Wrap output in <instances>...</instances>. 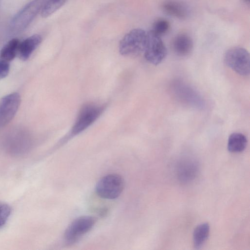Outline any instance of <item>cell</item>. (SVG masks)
<instances>
[{
  "mask_svg": "<svg viewBox=\"0 0 250 250\" xmlns=\"http://www.w3.org/2000/svg\"><path fill=\"white\" fill-rule=\"evenodd\" d=\"M42 41L40 35L35 34L20 42L18 50L20 58L22 61L27 60L40 44Z\"/></svg>",
  "mask_w": 250,
  "mask_h": 250,
  "instance_id": "cell-10",
  "label": "cell"
},
{
  "mask_svg": "<svg viewBox=\"0 0 250 250\" xmlns=\"http://www.w3.org/2000/svg\"><path fill=\"white\" fill-rule=\"evenodd\" d=\"M246 137L241 133L234 132L228 139V149L231 152H240L244 150L247 145Z\"/></svg>",
  "mask_w": 250,
  "mask_h": 250,
  "instance_id": "cell-13",
  "label": "cell"
},
{
  "mask_svg": "<svg viewBox=\"0 0 250 250\" xmlns=\"http://www.w3.org/2000/svg\"><path fill=\"white\" fill-rule=\"evenodd\" d=\"M67 0H43L41 15L46 18L60 8Z\"/></svg>",
  "mask_w": 250,
  "mask_h": 250,
  "instance_id": "cell-16",
  "label": "cell"
},
{
  "mask_svg": "<svg viewBox=\"0 0 250 250\" xmlns=\"http://www.w3.org/2000/svg\"><path fill=\"white\" fill-rule=\"evenodd\" d=\"M169 27L170 24L168 21L161 19L155 21L151 30L157 35L161 36L168 31Z\"/></svg>",
  "mask_w": 250,
  "mask_h": 250,
  "instance_id": "cell-17",
  "label": "cell"
},
{
  "mask_svg": "<svg viewBox=\"0 0 250 250\" xmlns=\"http://www.w3.org/2000/svg\"><path fill=\"white\" fill-rule=\"evenodd\" d=\"M9 68V62L0 58V79H3L8 75Z\"/></svg>",
  "mask_w": 250,
  "mask_h": 250,
  "instance_id": "cell-19",
  "label": "cell"
},
{
  "mask_svg": "<svg viewBox=\"0 0 250 250\" xmlns=\"http://www.w3.org/2000/svg\"><path fill=\"white\" fill-rule=\"evenodd\" d=\"M167 49L159 36L152 30L147 32V40L144 52L146 60L149 63L157 65L165 59Z\"/></svg>",
  "mask_w": 250,
  "mask_h": 250,
  "instance_id": "cell-6",
  "label": "cell"
},
{
  "mask_svg": "<svg viewBox=\"0 0 250 250\" xmlns=\"http://www.w3.org/2000/svg\"><path fill=\"white\" fill-rule=\"evenodd\" d=\"M176 85V92L182 100L189 104L200 105L203 103L199 96L191 87L183 83Z\"/></svg>",
  "mask_w": 250,
  "mask_h": 250,
  "instance_id": "cell-12",
  "label": "cell"
},
{
  "mask_svg": "<svg viewBox=\"0 0 250 250\" xmlns=\"http://www.w3.org/2000/svg\"><path fill=\"white\" fill-rule=\"evenodd\" d=\"M21 103L19 93L14 92L0 100V127L6 125L13 119Z\"/></svg>",
  "mask_w": 250,
  "mask_h": 250,
  "instance_id": "cell-8",
  "label": "cell"
},
{
  "mask_svg": "<svg viewBox=\"0 0 250 250\" xmlns=\"http://www.w3.org/2000/svg\"><path fill=\"white\" fill-rule=\"evenodd\" d=\"M11 213V208L8 204L0 203V228L8 220Z\"/></svg>",
  "mask_w": 250,
  "mask_h": 250,
  "instance_id": "cell-18",
  "label": "cell"
},
{
  "mask_svg": "<svg viewBox=\"0 0 250 250\" xmlns=\"http://www.w3.org/2000/svg\"><path fill=\"white\" fill-rule=\"evenodd\" d=\"M95 218L90 216H83L76 219L66 229L64 235L65 243L68 245L77 242L94 226Z\"/></svg>",
  "mask_w": 250,
  "mask_h": 250,
  "instance_id": "cell-7",
  "label": "cell"
},
{
  "mask_svg": "<svg viewBox=\"0 0 250 250\" xmlns=\"http://www.w3.org/2000/svg\"><path fill=\"white\" fill-rule=\"evenodd\" d=\"M246 3L249 4L250 0H243Z\"/></svg>",
  "mask_w": 250,
  "mask_h": 250,
  "instance_id": "cell-20",
  "label": "cell"
},
{
  "mask_svg": "<svg viewBox=\"0 0 250 250\" xmlns=\"http://www.w3.org/2000/svg\"><path fill=\"white\" fill-rule=\"evenodd\" d=\"M163 11L168 15L178 19H185L188 15L187 6L177 0H168L162 4Z\"/></svg>",
  "mask_w": 250,
  "mask_h": 250,
  "instance_id": "cell-11",
  "label": "cell"
},
{
  "mask_svg": "<svg viewBox=\"0 0 250 250\" xmlns=\"http://www.w3.org/2000/svg\"><path fill=\"white\" fill-rule=\"evenodd\" d=\"M20 42L19 40L17 38L9 41L1 49L0 58L9 62L13 60L18 54Z\"/></svg>",
  "mask_w": 250,
  "mask_h": 250,
  "instance_id": "cell-15",
  "label": "cell"
},
{
  "mask_svg": "<svg viewBox=\"0 0 250 250\" xmlns=\"http://www.w3.org/2000/svg\"><path fill=\"white\" fill-rule=\"evenodd\" d=\"M209 232V226L208 223L201 224L195 229L193 235V244L196 249L201 248L207 240Z\"/></svg>",
  "mask_w": 250,
  "mask_h": 250,
  "instance_id": "cell-14",
  "label": "cell"
},
{
  "mask_svg": "<svg viewBox=\"0 0 250 250\" xmlns=\"http://www.w3.org/2000/svg\"><path fill=\"white\" fill-rule=\"evenodd\" d=\"M147 40V32L136 28L127 33L120 41L119 52L124 56H136L144 52Z\"/></svg>",
  "mask_w": 250,
  "mask_h": 250,
  "instance_id": "cell-1",
  "label": "cell"
},
{
  "mask_svg": "<svg viewBox=\"0 0 250 250\" xmlns=\"http://www.w3.org/2000/svg\"><path fill=\"white\" fill-rule=\"evenodd\" d=\"M43 0H33L25 5L12 18L11 27L20 31L26 28L41 12Z\"/></svg>",
  "mask_w": 250,
  "mask_h": 250,
  "instance_id": "cell-4",
  "label": "cell"
},
{
  "mask_svg": "<svg viewBox=\"0 0 250 250\" xmlns=\"http://www.w3.org/2000/svg\"><path fill=\"white\" fill-rule=\"evenodd\" d=\"M172 47L176 55L182 57H187L193 50V42L188 35L180 34L174 38Z\"/></svg>",
  "mask_w": 250,
  "mask_h": 250,
  "instance_id": "cell-9",
  "label": "cell"
},
{
  "mask_svg": "<svg viewBox=\"0 0 250 250\" xmlns=\"http://www.w3.org/2000/svg\"><path fill=\"white\" fill-rule=\"evenodd\" d=\"M226 64L241 76H248L250 73V56L244 48L236 46L228 50L224 56Z\"/></svg>",
  "mask_w": 250,
  "mask_h": 250,
  "instance_id": "cell-2",
  "label": "cell"
},
{
  "mask_svg": "<svg viewBox=\"0 0 250 250\" xmlns=\"http://www.w3.org/2000/svg\"><path fill=\"white\" fill-rule=\"evenodd\" d=\"M124 187L122 177L116 174H110L103 177L98 182L95 189L100 197L114 199L121 194Z\"/></svg>",
  "mask_w": 250,
  "mask_h": 250,
  "instance_id": "cell-5",
  "label": "cell"
},
{
  "mask_svg": "<svg viewBox=\"0 0 250 250\" xmlns=\"http://www.w3.org/2000/svg\"><path fill=\"white\" fill-rule=\"evenodd\" d=\"M104 106L96 104H84L80 109L71 129L72 135H77L90 126L103 113Z\"/></svg>",
  "mask_w": 250,
  "mask_h": 250,
  "instance_id": "cell-3",
  "label": "cell"
}]
</instances>
